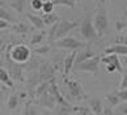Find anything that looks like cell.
<instances>
[{
	"mask_svg": "<svg viewBox=\"0 0 127 115\" xmlns=\"http://www.w3.org/2000/svg\"><path fill=\"white\" fill-rule=\"evenodd\" d=\"M54 45L56 47H60V49H68V50H72V51L85 47V43L76 39V38H73V37H63V38H60V39L55 41Z\"/></svg>",
	"mask_w": 127,
	"mask_h": 115,
	"instance_id": "cell-6",
	"label": "cell"
},
{
	"mask_svg": "<svg viewBox=\"0 0 127 115\" xmlns=\"http://www.w3.org/2000/svg\"><path fill=\"white\" fill-rule=\"evenodd\" d=\"M118 114L119 115H127V102L118 105Z\"/></svg>",
	"mask_w": 127,
	"mask_h": 115,
	"instance_id": "cell-33",
	"label": "cell"
},
{
	"mask_svg": "<svg viewBox=\"0 0 127 115\" xmlns=\"http://www.w3.org/2000/svg\"><path fill=\"white\" fill-rule=\"evenodd\" d=\"M18 103H20V98H18L17 94H12L8 99V109L9 110H16L18 107Z\"/></svg>",
	"mask_w": 127,
	"mask_h": 115,
	"instance_id": "cell-22",
	"label": "cell"
},
{
	"mask_svg": "<svg viewBox=\"0 0 127 115\" xmlns=\"http://www.w3.org/2000/svg\"><path fill=\"white\" fill-rule=\"evenodd\" d=\"M54 5H63V7H68L69 9H75L76 8V3L79 0H51Z\"/></svg>",
	"mask_w": 127,
	"mask_h": 115,
	"instance_id": "cell-18",
	"label": "cell"
},
{
	"mask_svg": "<svg viewBox=\"0 0 127 115\" xmlns=\"http://www.w3.org/2000/svg\"><path fill=\"white\" fill-rule=\"evenodd\" d=\"M22 115H39L38 111L33 107V105L30 101H28V102L25 103V107H24V113H22Z\"/></svg>",
	"mask_w": 127,
	"mask_h": 115,
	"instance_id": "cell-24",
	"label": "cell"
},
{
	"mask_svg": "<svg viewBox=\"0 0 127 115\" xmlns=\"http://www.w3.org/2000/svg\"><path fill=\"white\" fill-rule=\"evenodd\" d=\"M25 4H26V0H13L11 3V7L15 9L17 13H22L25 8Z\"/></svg>",
	"mask_w": 127,
	"mask_h": 115,
	"instance_id": "cell-21",
	"label": "cell"
},
{
	"mask_svg": "<svg viewBox=\"0 0 127 115\" xmlns=\"http://www.w3.org/2000/svg\"><path fill=\"white\" fill-rule=\"evenodd\" d=\"M0 18L4 21H7V22H15V18L12 17V14L1 7H0Z\"/></svg>",
	"mask_w": 127,
	"mask_h": 115,
	"instance_id": "cell-25",
	"label": "cell"
},
{
	"mask_svg": "<svg viewBox=\"0 0 127 115\" xmlns=\"http://www.w3.org/2000/svg\"><path fill=\"white\" fill-rule=\"evenodd\" d=\"M102 115H115V111H114V110H113V107H110V106H103Z\"/></svg>",
	"mask_w": 127,
	"mask_h": 115,
	"instance_id": "cell-34",
	"label": "cell"
},
{
	"mask_svg": "<svg viewBox=\"0 0 127 115\" xmlns=\"http://www.w3.org/2000/svg\"><path fill=\"white\" fill-rule=\"evenodd\" d=\"M35 103H38V105H41V106H43L49 110H54L55 105H56V101L54 99L51 93L47 90V92H45L42 95H39L38 99H35Z\"/></svg>",
	"mask_w": 127,
	"mask_h": 115,
	"instance_id": "cell-9",
	"label": "cell"
},
{
	"mask_svg": "<svg viewBox=\"0 0 127 115\" xmlns=\"http://www.w3.org/2000/svg\"><path fill=\"white\" fill-rule=\"evenodd\" d=\"M106 101H107V103H109V106L110 107H117L118 105H121V99L117 95V92H113L110 94H107L106 95Z\"/></svg>",
	"mask_w": 127,
	"mask_h": 115,
	"instance_id": "cell-19",
	"label": "cell"
},
{
	"mask_svg": "<svg viewBox=\"0 0 127 115\" xmlns=\"http://www.w3.org/2000/svg\"><path fill=\"white\" fill-rule=\"evenodd\" d=\"M93 26H95L96 31L98 37L105 35L107 30H109V17H107V9L100 5V8L97 9L96 16H95V21H93Z\"/></svg>",
	"mask_w": 127,
	"mask_h": 115,
	"instance_id": "cell-1",
	"label": "cell"
},
{
	"mask_svg": "<svg viewBox=\"0 0 127 115\" xmlns=\"http://www.w3.org/2000/svg\"><path fill=\"white\" fill-rule=\"evenodd\" d=\"M7 28H9V22H7V21H4V20H1V18H0V30L7 29Z\"/></svg>",
	"mask_w": 127,
	"mask_h": 115,
	"instance_id": "cell-37",
	"label": "cell"
},
{
	"mask_svg": "<svg viewBox=\"0 0 127 115\" xmlns=\"http://www.w3.org/2000/svg\"><path fill=\"white\" fill-rule=\"evenodd\" d=\"M100 61L101 58L98 55H95L93 58L88 60H84L79 64H73V71H79V72H89V73L97 76L98 75V67H100Z\"/></svg>",
	"mask_w": 127,
	"mask_h": 115,
	"instance_id": "cell-5",
	"label": "cell"
},
{
	"mask_svg": "<svg viewBox=\"0 0 127 115\" xmlns=\"http://www.w3.org/2000/svg\"><path fill=\"white\" fill-rule=\"evenodd\" d=\"M39 115H51V113H50V111H45V113H42V114H39Z\"/></svg>",
	"mask_w": 127,
	"mask_h": 115,
	"instance_id": "cell-38",
	"label": "cell"
},
{
	"mask_svg": "<svg viewBox=\"0 0 127 115\" xmlns=\"http://www.w3.org/2000/svg\"><path fill=\"white\" fill-rule=\"evenodd\" d=\"M26 17H28V20L30 21V24H32L34 28H37V29H43V28H45V24H43V21H42V17H41V16L28 13Z\"/></svg>",
	"mask_w": 127,
	"mask_h": 115,
	"instance_id": "cell-17",
	"label": "cell"
},
{
	"mask_svg": "<svg viewBox=\"0 0 127 115\" xmlns=\"http://www.w3.org/2000/svg\"><path fill=\"white\" fill-rule=\"evenodd\" d=\"M122 89H127V69L122 71V81L119 85V90H122Z\"/></svg>",
	"mask_w": 127,
	"mask_h": 115,
	"instance_id": "cell-30",
	"label": "cell"
},
{
	"mask_svg": "<svg viewBox=\"0 0 127 115\" xmlns=\"http://www.w3.org/2000/svg\"><path fill=\"white\" fill-rule=\"evenodd\" d=\"M64 85L68 92L67 98H75L76 101H83L87 98V95L83 90V86L77 80H71L69 76L68 77H64Z\"/></svg>",
	"mask_w": 127,
	"mask_h": 115,
	"instance_id": "cell-3",
	"label": "cell"
},
{
	"mask_svg": "<svg viewBox=\"0 0 127 115\" xmlns=\"http://www.w3.org/2000/svg\"><path fill=\"white\" fill-rule=\"evenodd\" d=\"M80 33H81V35L84 37V39L87 42L92 43V42H96L98 38V34L96 31L95 26H93V21H92V17L87 14V17L83 20L81 25H80Z\"/></svg>",
	"mask_w": 127,
	"mask_h": 115,
	"instance_id": "cell-4",
	"label": "cell"
},
{
	"mask_svg": "<svg viewBox=\"0 0 127 115\" xmlns=\"http://www.w3.org/2000/svg\"><path fill=\"white\" fill-rule=\"evenodd\" d=\"M9 55H11V59L17 64H25L29 61L32 51L26 45H15L11 47L9 50Z\"/></svg>",
	"mask_w": 127,
	"mask_h": 115,
	"instance_id": "cell-2",
	"label": "cell"
},
{
	"mask_svg": "<svg viewBox=\"0 0 127 115\" xmlns=\"http://www.w3.org/2000/svg\"><path fill=\"white\" fill-rule=\"evenodd\" d=\"M76 50H73L71 54H68L67 56L64 58V61H63V68H64V77H68L71 71L73 68V64H75V58H76Z\"/></svg>",
	"mask_w": 127,
	"mask_h": 115,
	"instance_id": "cell-11",
	"label": "cell"
},
{
	"mask_svg": "<svg viewBox=\"0 0 127 115\" xmlns=\"http://www.w3.org/2000/svg\"><path fill=\"white\" fill-rule=\"evenodd\" d=\"M49 86H50V80H49V81H42V83H39V85L35 88L34 94L37 95V97H39V95H42L45 92H47V90H49Z\"/></svg>",
	"mask_w": 127,
	"mask_h": 115,
	"instance_id": "cell-20",
	"label": "cell"
},
{
	"mask_svg": "<svg viewBox=\"0 0 127 115\" xmlns=\"http://www.w3.org/2000/svg\"><path fill=\"white\" fill-rule=\"evenodd\" d=\"M51 51V46L50 45H46V46H41V47H37V49H34V54H39V55H45L47 54V52Z\"/></svg>",
	"mask_w": 127,
	"mask_h": 115,
	"instance_id": "cell-27",
	"label": "cell"
},
{
	"mask_svg": "<svg viewBox=\"0 0 127 115\" xmlns=\"http://www.w3.org/2000/svg\"><path fill=\"white\" fill-rule=\"evenodd\" d=\"M95 55H96V52L93 51L91 47H88V46L83 47V49L76 54V58H75V64H79V63H81V61H84V60L91 59V58H93Z\"/></svg>",
	"mask_w": 127,
	"mask_h": 115,
	"instance_id": "cell-10",
	"label": "cell"
},
{
	"mask_svg": "<svg viewBox=\"0 0 127 115\" xmlns=\"http://www.w3.org/2000/svg\"><path fill=\"white\" fill-rule=\"evenodd\" d=\"M75 26H77V21L59 20L58 21V29H56V34H55V41H58V39H60V38L65 37L69 30L75 29Z\"/></svg>",
	"mask_w": 127,
	"mask_h": 115,
	"instance_id": "cell-8",
	"label": "cell"
},
{
	"mask_svg": "<svg viewBox=\"0 0 127 115\" xmlns=\"http://www.w3.org/2000/svg\"><path fill=\"white\" fill-rule=\"evenodd\" d=\"M101 61L106 64V71L110 72V73L111 72H115V71L122 73V71H123L122 69V64L119 61V58L115 54H110V55H106L105 58H101Z\"/></svg>",
	"mask_w": 127,
	"mask_h": 115,
	"instance_id": "cell-7",
	"label": "cell"
},
{
	"mask_svg": "<svg viewBox=\"0 0 127 115\" xmlns=\"http://www.w3.org/2000/svg\"><path fill=\"white\" fill-rule=\"evenodd\" d=\"M0 81L8 88H13V80L9 75V72L4 67H0Z\"/></svg>",
	"mask_w": 127,
	"mask_h": 115,
	"instance_id": "cell-14",
	"label": "cell"
},
{
	"mask_svg": "<svg viewBox=\"0 0 127 115\" xmlns=\"http://www.w3.org/2000/svg\"><path fill=\"white\" fill-rule=\"evenodd\" d=\"M89 107H91V111H93L96 115H102V110H103V105L102 101L100 98H91L89 99Z\"/></svg>",
	"mask_w": 127,
	"mask_h": 115,
	"instance_id": "cell-13",
	"label": "cell"
},
{
	"mask_svg": "<svg viewBox=\"0 0 127 115\" xmlns=\"http://www.w3.org/2000/svg\"><path fill=\"white\" fill-rule=\"evenodd\" d=\"M119 61H121L122 67H126V68H127V55H122L119 58Z\"/></svg>",
	"mask_w": 127,
	"mask_h": 115,
	"instance_id": "cell-36",
	"label": "cell"
},
{
	"mask_svg": "<svg viewBox=\"0 0 127 115\" xmlns=\"http://www.w3.org/2000/svg\"><path fill=\"white\" fill-rule=\"evenodd\" d=\"M45 37H46V31L37 33V34H34V35H33V38H32L30 43H32L33 46H35V45H39V43H42V42H43Z\"/></svg>",
	"mask_w": 127,
	"mask_h": 115,
	"instance_id": "cell-23",
	"label": "cell"
},
{
	"mask_svg": "<svg viewBox=\"0 0 127 115\" xmlns=\"http://www.w3.org/2000/svg\"><path fill=\"white\" fill-rule=\"evenodd\" d=\"M69 115H91V110L87 107H79L76 111L71 113Z\"/></svg>",
	"mask_w": 127,
	"mask_h": 115,
	"instance_id": "cell-28",
	"label": "cell"
},
{
	"mask_svg": "<svg viewBox=\"0 0 127 115\" xmlns=\"http://www.w3.org/2000/svg\"><path fill=\"white\" fill-rule=\"evenodd\" d=\"M117 95L119 97L121 102H127V89H122L117 92Z\"/></svg>",
	"mask_w": 127,
	"mask_h": 115,
	"instance_id": "cell-31",
	"label": "cell"
},
{
	"mask_svg": "<svg viewBox=\"0 0 127 115\" xmlns=\"http://www.w3.org/2000/svg\"><path fill=\"white\" fill-rule=\"evenodd\" d=\"M5 49H7L5 45L0 49V67H4V63H5Z\"/></svg>",
	"mask_w": 127,
	"mask_h": 115,
	"instance_id": "cell-32",
	"label": "cell"
},
{
	"mask_svg": "<svg viewBox=\"0 0 127 115\" xmlns=\"http://www.w3.org/2000/svg\"><path fill=\"white\" fill-rule=\"evenodd\" d=\"M117 45H125L127 46V35H119L118 38H117Z\"/></svg>",
	"mask_w": 127,
	"mask_h": 115,
	"instance_id": "cell-35",
	"label": "cell"
},
{
	"mask_svg": "<svg viewBox=\"0 0 127 115\" xmlns=\"http://www.w3.org/2000/svg\"><path fill=\"white\" fill-rule=\"evenodd\" d=\"M11 29H12L13 33H16V34H25V33L29 31L30 28H29V25H28L26 22L18 21V22H16V24H13V25L11 26Z\"/></svg>",
	"mask_w": 127,
	"mask_h": 115,
	"instance_id": "cell-15",
	"label": "cell"
},
{
	"mask_svg": "<svg viewBox=\"0 0 127 115\" xmlns=\"http://www.w3.org/2000/svg\"><path fill=\"white\" fill-rule=\"evenodd\" d=\"M105 54L110 55V54H115V55H127V46L125 45H114V46H109L107 49H105Z\"/></svg>",
	"mask_w": 127,
	"mask_h": 115,
	"instance_id": "cell-12",
	"label": "cell"
},
{
	"mask_svg": "<svg viewBox=\"0 0 127 115\" xmlns=\"http://www.w3.org/2000/svg\"><path fill=\"white\" fill-rule=\"evenodd\" d=\"M42 21H43L45 26H51L59 21V16L56 13H43L42 14Z\"/></svg>",
	"mask_w": 127,
	"mask_h": 115,
	"instance_id": "cell-16",
	"label": "cell"
},
{
	"mask_svg": "<svg viewBox=\"0 0 127 115\" xmlns=\"http://www.w3.org/2000/svg\"><path fill=\"white\" fill-rule=\"evenodd\" d=\"M43 7V0H32V8L34 11H42Z\"/></svg>",
	"mask_w": 127,
	"mask_h": 115,
	"instance_id": "cell-29",
	"label": "cell"
},
{
	"mask_svg": "<svg viewBox=\"0 0 127 115\" xmlns=\"http://www.w3.org/2000/svg\"><path fill=\"white\" fill-rule=\"evenodd\" d=\"M54 4L51 0H46V1H43V7H42V12L43 13H53L54 12Z\"/></svg>",
	"mask_w": 127,
	"mask_h": 115,
	"instance_id": "cell-26",
	"label": "cell"
}]
</instances>
